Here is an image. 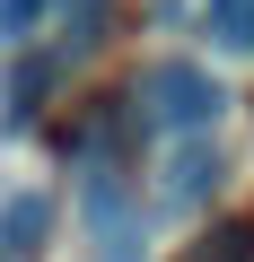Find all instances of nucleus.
<instances>
[{"label": "nucleus", "instance_id": "obj_1", "mask_svg": "<svg viewBox=\"0 0 254 262\" xmlns=\"http://www.w3.org/2000/svg\"><path fill=\"white\" fill-rule=\"evenodd\" d=\"M141 105H149V131H175V140H202V131L228 114V88L202 70V61H158L141 79Z\"/></svg>", "mask_w": 254, "mask_h": 262}, {"label": "nucleus", "instance_id": "obj_2", "mask_svg": "<svg viewBox=\"0 0 254 262\" xmlns=\"http://www.w3.org/2000/svg\"><path fill=\"white\" fill-rule=\"evenodd\" d=\"M53 236V201L44 192H9L0 201V253H35Z\"/></svg>", "mask_w": 254, "mask_h": 262}, {"label": "nucleus", "instance_id": "obj_3", "mask_svg": "<svg viewBox=\"0 0 254 262\" xmlns=\"http://www.w3.org/2000/svg\"><path fill=\"white\" fill-rule=\"evenodd\" d=\"M62 70H70V53H62V44H53L44 61H18V79H9V131L44 114V96H53V79H62Z\"/></svg>", "mask_w": 254, "mask_h": 262}, {"label": "nucleus", "instance_id": "obj_4", "mask_svg": "<svg viewBox=\"0 0 254 262\" xmlns=\"http://www.w3.org/2000/svg\"><path fill=\"white\" fill-rule=\"evenodd\" d=\"M53 27H62V53L79 61V53H96V44H105L114 0H53Z\"/></svg>", "mask_w": 254, "mask_h": 262}, {"label": "nucleus", "instance_id": "obj_5", "mask_svg": "<svg viewBox=\"0 0 254 262\" xmlns=\"http://www.w3.org/2000/svg\"><path fill=\"white\" fill-rule=\"evenodd\" d=\"M210 184H219V149H210V131H202V140H184L175 166H167V201L184 210V201H202Z\"/></svg>", "mask_w": 254, "mask_h": 262}, {"label": "nucleus", "instance_id": "obj_6", "mask_svg": "<svg viewBox=\"0 0 254 262\" xmlns=\"http://www.w3.org/2000/svg\"><path fill=\"white\" fill-rule=\"evenodd\" d=\"M175 262H254V219H219V227L193 236Z\"/></svg>", "mask_w": 254, "mask_h": 262}, {"label": "nucleus", "instance_id": "obj_7", "mask_svg": "<svg viewBox=\"0 0 254 262\" xmlns=\"http://www.w3.org/2000/svg\"><path fill=\"white\" fill-rule=\"evenodd\" d=\"M210 27L219 44H254V0H210Z\"/></svg>", "mask_w": 254, "mask_h": 262}, {"label": "nucleus", "instance_id": "obj_8", "mask_svg": "<svg viewBox=\"0 0 254 262\" xmlns=\"http://www.w3.org/2000/svg\"><path fill=\"white\" fill-rule=\"evenodd\" d=\"M44 9H53V0H0V44H27Z\"/></svg>", "mask_w": 254, "mask_h": 262}]
</instances>
